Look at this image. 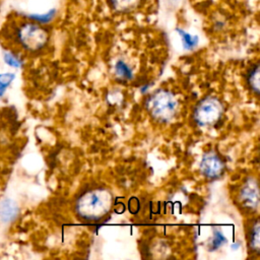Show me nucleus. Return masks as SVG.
Here are the masks:
<instances>
[{
  "label": "nucleus",
  "instance_id": "nucleus-8",
  "mask_svg": "<svg viewBox=\"0 0 260 260\" xmlns=\"http://www.w3.org/2000/svg\"><path fill=\"white\" fill-rule=\"evenodd\" d=\"M18 214L17 204L9 198H5L0 203V219L4 222H9L15 219Z\"/></svg>",
  "mask_w": 260,
  "mask_h": 260
},
{
  "label": "nucleus",
  "instance_id": "nucleus-9",
  "mask_svg": "<svg viewBox=\"0 0 260 260\" xmlns=\"http://www.w3.org/2000/svg\"><path fill=\"white\" fill-rule=\"evenodd\" d=\"M56 14H57V10L55 8H52V9H49L48 11H46V12H43V13L26 14V17L29 20H32L35 22L45 24V23H48V22L52 21L55 18Z\"/></svg>",
  "mask_w": 260,
  "mask_h": 260
},
{
  "label": "nucleus",
  "instance_id": "nucleus-11",
  "mask_svg": "<svg viewBox=\"0 0 260 260\" xmlns=\"http://www.w3.org/2000/svg\"><path fill=\"white\" fill-rule=\"evenodd\" d=\"M250 247L253 251L258 252L260 248V240H259V222L256 220L255 223L252 225L250 232V239H249Z\"/></svg>",
  "mask_w": 260,
  "mask_h": 260
},
{
  "label": "nucleus",
  "instance_id": "nucleus-14",
  "mask_svg": "<svg viewBox=\"0 0 260 260\" xmlns=\"http://www.w3.org/2000/svg\"><path fill=\"white\" fill-rule=\"evenodd\" d=\"M13 79H14V74L12 73L0 74V96L4 93L5 89L8 87V85L12 82Z\"/></svg>",
  "mask_w": 260,
  "mask_h": 260
},
{
  "label": "nucleus",
  "instance_id": "nucleus-17",
  "mask_svg": "<svg viewBox=\"0 0 260 260\" xmlns=\"http://www.w3.org/2000/svg\"><path fill=\"white\" fill-rule=\"evenodd\" d=\"M173 2H180V1H182V0H172Z\"/></svg>",
  "mask_w": 260,
  "mask_h": 260
},
{
  "label": "nucleus",
  "instance_id": "nucleus-4",
  "mask_svg": "<svg viewBox=\"0 0 260 260\" xmlns=\"http://www.w3.org/2000/svg\"><path fill=\"white\" fill-rule=\"evenodd\" d=\"M222 104L214 96H207L201 100L194 110V120L199 126L215 124L222 115Z\"/></svg>",
  "mask_w": 260,
  "mask_h": 260
},
{
  "label": "nucleus",
  "instance_id": "nucleus-7",
  "mask_svg": "<svg viewBox=\"0 0 260 260\" xmlns=\"http://www.w3.org/2000/svg\"><path fill=\"white\" fill-rule=\"evenodd\" d=\"M107 2L112 11L119 14H128L138 9L143 0H107Z\"/></svg>",
  "mask_w": 260,
  "mask_h": 260
},
{
  "label": "nucleus",
  "instance_id": "nucleus-6",
  "mask_svg": "<svg viewBox=\"0 0 260 260\" xmlns=\"http://www.w3.org/2000/svg\"><path fill=\"white\" fill-rule=\"evenodd\" d=\"M239 199L244 207L254 210L259 204L258 184L254 178H248L239 191Z\"/></svg>",
  "mask_w": 260,
  "mask_h": 260
},
{
  "label": "nucleus",
  "instance_id": "nucleus-5",
  "mask_svg": "<svg viewBox=\"0 0 260 260\" xmlns=\"http://www.w3.org/2000/svg\"><path fill=\"white\" fill-rule=\"evenodd\" d=\"M223 168V161L216 152L209 150L203 154L200 162V171L204 177L216 179L222 174Z\"/></svg>",
  "mask_w": 260,
  "mask_h": 260
},
{
  "label": "nucleus",
  "instance_id": "nucleus-1",
  "mask_svg": "<svg viewBox=\"0 0 260 260\" xmlns=\"http://www.w3.org/2000/svg\"><path fill=\"white\" fill-rule=\"evenodd\" d=\"M112 194L104 188H95L83 193L76 202V211L80 217L87 220H98L111 209Z\"/></svg>",
  "mask_w": 260,
  "mask_h": 260
},
{
  "label": "nucleus",
  "instance_id": "nucleus-12",
  "mask_svg": "<svg viewBox=\"0 0 260 260\" xmlns=\"http://www.w3.org/2000/svg\"><path fill=\"white\" fill-rule=\"evenodd\" d=\"M115 71L118 76L123 79H130L132 77V71L130 67L122 60L118 61L115 65Z\"/></svg>",
  "mask_w": 260,
  "mask_h": 260
},
{
  "label": "nucleus",
  "instance_id": "nucleus-10",
  "mask_svg": "<svg viewBox=\"0 0 260 260\" xmlns=\"http://www.w3.org/2000/svg\"><path fill=\"white\" fill-rule=\"evenodd\" d=\"M177 31L180 35L183 46L186 50H192L197 46V44H198V37L197 36L191 35L190 32H187L182 28H177Z\"/></svg>",
  "mask_w": 260,
  "mask_h": 260
},
{
  "label": "nucleus",
  "instance_id": "nucleus-13",
  "mask_svg": "<svg viewBox=\"0 0 260 260\" xmlns=\"http://www.w3.org/2000/svg\"><path fill=\"white\" fill-rule=\"evenodd\" d=\"M248 81H249L251 88L256 93H258L259 92V66L258 65H255L252 68V70L249 74V77H248Z\"/></svg>",
  "mask_w": 260,
  "mask_h": 260
},
{
  "label": "nucleus",
  "instance_id": "nucleus-3",
  "mask_svg": "<svg viewBox=\"0 0 260 260\" xmlns=\"http://www.w3.org/2000/svg\"><path fill=\"white\" fill-rule=\"evenodd\" d=\"M147 108L154 120L169 122L176 115L178 102L172 92L159 89L148 99Z\"/></svg>",
  "mask_w": 260,
  "mask_h": 260
},
{
  "label": "nucleus",
  "instance_id": "nucleus-15",
  "mask_svg": "<svg viewBox=\"0 0 260 260\" xmlns=\"http://www.w3.org/2000/svg\"><path fill=\"white\" fill-rule=\"evenodd\" d=\"M4 61L6 62V64H8L9 66H11V67H15V68H18V67H20L21 66V64H22V62H21V60L17 57V56H15L14 54H12L11 52H6V53H4Z\"/></svg>",
  "mask_w": 260,
  "mask_h": 260
},
{
  "label": "nucleus",
  "instance_id": "nucleus-16",
  "mask_svg": "<svg viewBox=\"0 0 260 260\" xmlns=\"http://www.w3.org/2000/svg\"><path fill=\"white\" fill-rule=\"evenodd\" d=\"M225 242V238L223 237V235L221 233H219L218 231H216L214 233V237L212 239V242H211V249L212 250H215L217 249L219 246L222 245V243Z\"/></svg>",
  "mask_w": 260,
  "mask_h": 260
},
{
  "label": "nucleus",
  "instance_id": "nucleus-2",
  "mask_svg": "<svg viewBox=\"0 0 260 260\" xmlns=\"http://www.w3.org/2000/svg\"><path fill=\"white\" fill-rule=\"evenodd\" d=\"M16 40L20 46L30 52L43 49L49 42V31L43 24L32 20H26L16 28Z\"/></svg>",
  "mask_w": 260,
  "mask_h": 260
}]
</instances>
